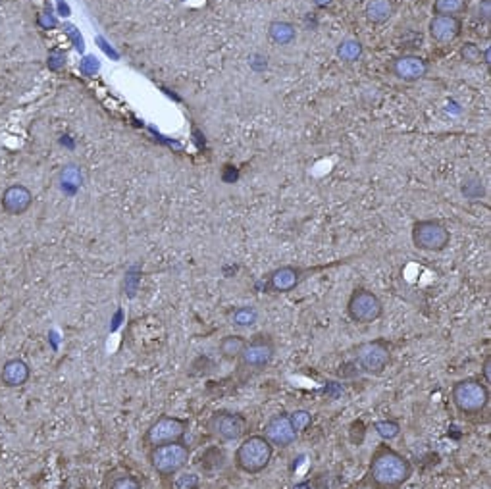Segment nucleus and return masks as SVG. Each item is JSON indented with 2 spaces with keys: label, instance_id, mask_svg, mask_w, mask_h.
Masks as SVG:
<instances>
[{
  "label": "nucleus",
  "instance_id": "1",
  "mask_svg": "<svg viewBox=\"0 0 491 489\" xmlns=\"http://www.w3.org/2000/svg\"><path fill=\"white\" fill-rule=\"evenodd\" d=\"M414 466L401 451L381 441L372 451L364 474V486L368 489H401L413 478Z\"/></svg>",
  "mask_w": 491,
  "mask_h": 489
},
{
  "label": "nucleus",
  "instance_id": "2",
  "mask_svg": "<svg viewBox=\"0 0 491 489\" xmlns=\"http://www.w3.org/2000/svg\"><path fill=\"white\" fill-rule=\"evenodd\" d=\"M276 337L270 332H257V334H252L247 339L239 359L235 362V376L241 381H247V379L266 372L272 366L274 359H276Z\"/></svg>",
  "mask_w": 491,
  "mask_h": 489
},
{
  "label": "nucleus",
  "instance_id": "3",
  "mask_svg": "<svg viewBox=\"0 0 491 489\" xmlns=\"http://www.w3.org/2000/svg\"><path fill=\"white\" fill-rule=\"evenodd\" d=\"M490 386L480 376L457 379L451 386V401L466 420H478L485 416L490 409Z\"/></svg>",
  "mask_w": 491,
  "mask_h": 489
},
{
  "label": "nucleus",
  "instance_id": "4",
  "mask_svg": "<svg viewBox=\"0 0 491 489\" xmlns=\"http://www.w3.org/2000/svg\"><path fill=\"white\" fill-rule=\"evenodd\" d=\"M274 458V447L262 434L245 436L233 453V466L241 474L259 476Z\"/></svg>",
  "mask_w": 491,
  "mask_h": 489
},
{
  "label": "nucleus",
  "instance_id": "5",
  "mask_svg": "<svg viewBox=\"0 0 491 489\" xmlns=\"http://www.w3.org/2000/svg\"><path fill=\"white\" fill-rule=\"evenodd\" d=\"M147 461L150 470L162 480H172L187 468L191 461V447L183 441L168 443L147 449Z\"/></svg>",
  "mask_w": 491,
  "mask_h": 489
},
{
  "label": "nucleus",
  "instance_id": "6",
  "mask_svg": "<svg viewBox=\"0 0 491 489\" xmlns=\"http://www.w3.org/2000/svg\"><path fill=\"white\" fill-rule=\"evenodd\" d=\"M191 422L187 418H181L175 414H160L156 420L148 424V428L145 429L141 443L145 449L158 445H168V443H175V441H183L187 438Z\"/></svg>",
  "mask_w": 491,
  "mask_h": 489
},
{
  "label": "nucleus",
  "instance_id": "7",
  "mask_svg": "<svg viewBox=\"0 0 491 489\" xmlns=\"http://www.w3.org/2000/svg\"><path fill=\"white\" fill-rule=\"evenodd\" d=\"M353 362L359 372L366 376H381L391 362V343L384 337L356 345L353 349Z\"/></svg>",
  "mask_w": 491,
  "mask_h": 489
},
{
  "label": "nucleus",
  "instance_id": "8",
  "mask_svg": "<svg viewBox=\"0 0 491 489\" xmlns=\"http://www.w3.org/2000/svg\"><path fill=\"white\" fill-rule=\"evenodd\" d=\"M207 429L208 434L218 441L233 443V441H241L247 436L249 420L243 412L220 409V411H214L208 416Z\"/></svg>",
  "mask_w": 491,
  "mask_h": 489
},
{
  "label": "nucleus",
  "instance_id": "9",
  "mask_svg": "<svg viewBox=\"0 0 491 489\" xmlns=\"http://www.w3.org/2000/svg\"><path fill=\"white\" fill-rule=\"evenodd\" d=\"M347 316L361 326L374 324L384 316V302L372 289L356 287L347 300Z\"/></svg>",
  "mask_w": 491,
  "mask_h": 489
},
{
  "label": "nucleus",
  "instance_id": "10",
  "mask_svg": "<svg viewBox=\"0 0 491 489\" xmlns=\"http://www.w3.org/2000/svg\"><path fill=\"white\" fill-rule=\"evenodd\" d=\"M413 243L416 249L440 252L447 249L451 233L440 220H418L413 225Z\"/></svg>",
  "mask_w": 491,
  "mask_h": 489
},
{
  "label": "nucleus",
  "instance_id": "11",
  "mask_svg": "<svg viewBox=\"0 0 491 489\" xmlns=\"http://www.w3.org/2000/svg\"><path fill=\"white\" fill-rule=\"evenodd\" d=\"M262 436L272 443L274 449H289L299 439L297 429L293 428V424L289 420V412L285 411L276 412L268 418Z\"/></svg>",
  "mask_w": 491,
  "mask_h": 489
},
{
  "label": "nucleus",
  "instance_id": "12",
  "mask_svg": "<svg viewBox=\"0 0 491 489\" xmlns=\"http://www.w3.org/2000/svg\"><path fill=\"white\" fill-rule=\"evenodd\" d=\"M309 275V270H302L299 266H279L274 272L266 275L262 282V291L266 293H289L297 289L301 282Z\"/></svg>",
  "mask_w": 491,
  "mask_h": 489
},
{
  "label": "nucleus",
  "instance_id": "13",
  "mask_svg": "<svg viewBox=\"0 0 491 489\" xmlns=\"http://www.w3.org/2000/svg\"><path fill=\"white\" fill-rule=\"evenodd\" d=\"M33 205V193L29 187L16 183L4 189L0 197V206L8 216H21Z\"/></svg>",
  "mask_w": 491,
  "mask_h": 489
},
{
  "label": "nucleus",
  "instance_id": "14",
  "mask_svg": "<svg viewBox=\"0 0 491 489\" xmlns=\"http://www.w3.org/2000/svg\"><path fill=\"white\" fill-rule=\"evenodd\" d=\"M31 379V366L24 359H8L0 368V384L8 389L24 387Z\"/></svg>",
  "mask_w": 491,
  "mask_h": 489
},
{
  "label": "nucleus",
  "instance_id": "15",
  "mask_svg": "<svg viewBox=\"0 0 491 489\" xmlns=\"http://www.w3.org/2000/svg\"><path fill=\"white\" fill-rule=\"evenodd\" d=\"M463 31V22L455 16H433L430 22V37L440 44H449Z\"/></svg>",
  "mask_w": 491,
  "mask_h": 489
},
{
  "label": "nucleus",
  "instance_id": "16",
  "mask_svg": "<svg viewBox=\"0 0 491 489\" xmlns=\"http://www.w3.org/2000/svg\"><path fill=\"white\" fill-rule=\"evenodd\" d=\"M393 74L403 81H418L428 74V62L416 56V54H405L399 56L393 62Z\"/></svg>",
  "mask_w": 491,
  "mask_h": 489
},
{
  "label": "nucleus",
  "instance_id": "17",
  "mask_svg": "<svg viewBox=\"0 0 491 489\" xmlns=\"http://www.w3.org/2000/svg\"><path fill=\"white\" fill-rule=\"evenodd\" d=\"M103 489H143V480L130 470H112L104 478Z\"/></svg>",
  "mask_w": 491,
  "mask_h": 489
},
{
  "label": "nucleus",
  "instance_id": "18",
  "mask_svg": "<svg viewBox=\"0 0 491 489\" xmlns=\"http://www.w3.org/2000/svg\"><path fill=\"white\" fill-rule=\"evenodd\" d=\"M247 343V337L241 334H227L218 341V351L220 357L225 362H237L239 354H241L243 347Z\"/></svg>",
  "mask_w": 491,
  "mask_h": 489
},
{
  "label": "nucleus",
  "instance_id": "19",
  "mask_svg": "<svg viewBox=\"0 0 491 489\" xmlns=\"http://www.w3.org/2000/svg\"><path fill=\"white\" fill-rule=\"evenodd\" d=\"M227 322L233 327H239V329L255 326L259 322V310H257V307H250V304H239V307H235V309L227 312Z\"/></svg>",
  "mask_w": 491,
  "mask_h": 489
},
{
  "label": "nucleus",
  "instance_id": "20",
  "mask_svg": "<svg viewBox=\"0 0 491 489\" xmlns=\"http://www.w3.org/2000/svg\"><path fill=\"white\" fill-rule=\"evenodd\" d=\"M81 181H83V173H81V168L79 166H66L64 170L60 172V189L64 195L68 197H74L76 193L81 187Z\"/></svg>",
  "mask_w": 491,
  "mask_h": 489
},
{
  "label": "nucleus",
  "instance_id": "21",
  "mask_svg": "<svg viewBox=\"0 0 491 489\" xmlns=\"http://www.w3.org/2000/svg\"><path fill=\"white\" fill-rule=\"evenodd\" d=\"M393 16V2L391 0H370L366 4V17L374 24H384Z\"/></svg>",
  "mask_w": 491,
  "mask_h": 489
},
{
  "label": "nucleus",
  "instance_id": "22",
  "mask_svg": "<svg viewBox=\"0 0 491 489\" xmlns=\"http://www.w3.org/2000/svg\"><path fill=\"white\" fill-rule=\"evenodd\" d=\"M268 37L276 44H289L295 41L297 31L289 22H274L268 27Z\"/></svg>",
  "mask_w": 491,
  "mask_h": 489
},
{
  "label": "nucleus",
  "instance_id": "23",
  "mask_svg": "<svg viewBox=\"0 0 491 489\" xmlns=\"http://www.w3.org/2000/svg\"><path fill=\"white\" fill-rule=\"evenodd\" d=\"M468 8V0H436L433 12L436 16H455L463 14Z\"/></svg>",
  "mask_w": 491,
  "mask_h": 489
},
{
  "label": "nucleus",
  "instance_id": "24",
  "mask_svg": "<svg viewBox=\"0 0 491 489\" xmlns=\"http://www.w3.org/2000/svg\"><path fill=\"white\" fill-rule=\"evenodd\" d=\"M374 431L378 434L381 441H393L401 436V424L393 418H384V420L374 422Z\"/></svg>",
  "mask_w": 491,
  "mask_h": 489
},
{
  "label": "nucleus",
  "instance_id": "25",
  "mask_svg": "<svg viewBox=\"0 0 491 489\" xmlns=\"http://www.w3.org/2000/svg\"><path fill=\"white\" fill-rule=\"evenodd\" d=\"M289 420L293 424V428L297 429V434L301 436L302 431L311 429L314 416H312V412L307 411V409H297V411L289 412Z\"/></svg>",
  "mask_w": 491,
  "mask_h": 489
},
{
  "label": "nucleus",
  "instance_id": "26",
  "mask_svg": "<svg viewBox=\"0 0 491 489\" xmlns=\"http://www.w3.org/2000/svg\"><path fill=\"white\" fill-rule=\"evenodd\" d=\"M339 58L345 62H356L361 58L362 54V44L359 41H345L341 43V46L337 49Z\"/></svg>",
  "mask_w": 491,
  "mask_h": 489
},
{
  "label": "nucleus",
  "instance_id": "27",
  "mask_svg": "<svg viewBox=\"0 0 491 489\" xmlns=\"http://www.w3.org/2000/svg\"><path fill=\"white\" fill-rule=\"evenodd\" d=\"M460 56L463 60H466L468 64H480L483 62V52L480 51V46H476L474 43H466L463 49H460Z\"/></svg>",
  "mask_w": 491,
  "mask_h": 489
},
{
  "label": "nucleus",
  "instance_id": "28",
  "mask_svg": "<svg viewBox=\"0 0 491 489\" xmlns=\"http://www.w3.org/2000/svg\"><path fill=\"white\" fill-rule=\"evenodd\" d=\"M46 66L51 71H60L66 66V54L62 51H51L49 58H46Z\"/></svg>",
  "mask_w": 491,
  "mask_h": 489
},
{
  "label": "nucleus",
  "instance_id": "29",
  "mask_svg": "<svg viewBox=\"0 0 491 489\" xmlns=\"http://www.w3.org/2000/svg\"><path fill=\"white\" fill-rule=\"evenodd\" d=\"M64 29H66V33H68V37L71 39V43H74V46L78 49L79 52H83V49H85V44H83V37L79 35V31L76 29L74 26H64Z\"/></svg>",
  "mask_w": 491,
  "mask_h": 489
},
{
  "label": "nucleus",
  "instance_id": "30",
  "mask_svg": "<svg viewBox=\"0 0 491 489\" xmlns=\"http://www.w3.org/2000/svg\"><path fill=\"white\" fill-rule=\"evenodd\" d=\"M79 68H81V71H83L85 76L91 78V76H95L96 69H98V62H96L93 56H87V58L81 60V66H79Z\"/></svg>",
  "mask_w": 491,
  "mask_h": 489
},
{
  "label": "nucleus",
  "instance_id": "31",
  "mask_svg": "<svg viewBox=\"0 0 491 489\" xmlns=\"http://www.w3.org/2000/svg\"><path fill=\"white\" fill-rule=\"evenodd\" d=\"M37 24L43 27V29H54V27L58 26L56 17L52 16L51 12H44V14H39V16H37Z\"/></svg>",
  "mask_w": 491,
  "mask_h": 489
},
{
  "label": "nucleus",
  "instance_id": "32",
  "mask_svg": "<svg viewBox=\"0 0 491 489\" xmlns=\"http://www.w3.org/2000/svg\"><path fill=\"white\" fill-rule=\"evenodd\" d=\"M490 0H482L480 2V6H478V10H476V17L480 19V22H490V14H491V10H490Z\"/></svg>",
  "mask_w": 491,
  "mask_h": 489
},
{
  "label": "nucleus",
  "instance_id": "33",
  "mask_svg": "<svg viewBox=\"0 0 491 489\" xmlns=\"http://www.w3.org/2000/svg\"><path fill=\"white\" fill-rule=\"evenodd\" d=\"M178 486L183 489H197L198 476H195V474H185V476L178 481Z\"/></svg>",
  "mask_w": 491,
  "mask_h": 489
},
{
  "label": "nucleus",
  "instance_id": "34",
  "mask_svg": "<svg viewBox=\"0 0 491 489\" xmlns=\"http://www.w3.org/2000/svg\"><path fill=\"white\" fill-rule=\"evenodd\" d=\"M482 379L488 386H491V354H485V359H483Z\"/></svg>",
  "mask_w": 491,
  "mask_h": 489
},
{
  "label": "nucleus",
  "instance_id": "35",
  "mask_svg": "<svg viewBox=\"0 0 491 489\" xmlns=\"http://www.w3.org/2000/svg\"><path fill=\"white\" fill-rule=\"evenodd\" d=\"M250 66L255 69H264L266 68V56H259V54H255L252 58H250Z\"/></svg>",
  "mask_w": 491,
  "mask_h": 489
},
{
  "label": "nucleus",
  "instance_id": "36",
  "mask_svg": "<svg viewBox=\"0 0 491 489\" xmlns=\"http://www.w3.org/2000/svg\"><path fill=\"white\" fill-rule=\"evenodd\" d=\"M60 145L66 146V148H69V151H71V148H76V141L69 137V135H62Z\"/></svg>",
  "mask_w": 491,
  "mask_h": 489
},
{
  "label": "nucleus",
  "instance_id": "37",
  "mask_svg": "<svg viewBox=\"0 0 491 489\" xmlns=\"http://www.w3.org/2000/svg\"><path fill=\"white\" fill-rule=\"evenodd\" d=\"M58 14L60 16H69V6L66 2H62V0H58Z\"/></svg>",
  "mask_w": 491,
  "mask_h": 489
},
{
  "label": "nucleus",
  "instance_id": "38",
  "mask_svg": "<svg viewBox=\"0 0 491 489\" xmlns=\"http://www.w3.org/2000/svg\"><path fill=\"white\" fill-rule=\"evenodd\" d=\"M293 489H312L311 481H301V483H297Z\"/></svg>",
  "mask_w": 491,
  "mask_h": 489
},
{
  "label": "nucleus",
  "instance_id": "39",
  "mask_svg": "<svg viewBox=\"0 0 491 489\" xmlns=\"http://www.w3.org/2000/svg\"><path fill=\"white\" fill-rule=\"evenodd\" d=\"M314 2H316L318 6H327V4H329L331 0H314Z\"/></svg>",
  "mask_w": 491,
  "mask_h": 489
},
{
  "label": "nucleus",
  "instance_id": "40",
  "mask_svg": "<svg viewBox=\"0 0 491 489\" xmlns=\"http://www.w3.org/2000/svg\"><path fill=\"white\" fill-rule=\"evenodd\" d=\"M66 489H79V488H66Z\"/></svg>",
  "mask_w": 491,
  "mask_h": 489
}]
</instances>
